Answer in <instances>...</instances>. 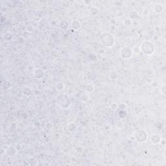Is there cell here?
Wrapping results in <instances>:
<instances>
[{"label": "cell", "instance_id": "obj_6", "mask_svg": "<svg viewBox=\"0 0 166 166\" xmlns=\"http://www.w3.org/2000/svg\"><path fill=\"white\" fill-rule=\"evenodd\" d=\"M34 76L36 79H40L43 77L44 76V71H43L42 70L40 69H37L34 71Z\"/></svg>", "mask_w": 166, "mask_h": 166}, {"label": "cell", "instance_id": "obj_5", "mask_svg": "<svg viewBox=\"0 0 166 166\" xmlns=\"http://www.w3.org/2000/svg\"><path fill=\"white\" fill-rule=\"evenodd\" d=\"M120 55L123 59H129L132 56V51L128 47H123L120 50Z\"/></svg>", "mask_w": 166, "mask_h": 166}, {"label": "cell", "instance_id": "obj_8", "mask_svg": "<svg viewBox=\"0 0 166 166\" xmlns=\"http://www.w3.org/2000/svg\"><path fill=\"white\" fill-rule=\"evenodd\" d=\"M81 27V24L77 20H75L73 22H72L71 24V28L75 30H77L79 29Z\"/></svg>", "mask_w": 166, "mask_h": 166}, {"label": "cell", "instance_id": "obj_10", "mask_svg": "<svg viewBox=\"0 0 166 166\" xmlns=\"http://www.w3.org/2000/svg\"><path fill=\"white\" fill-rule=\"evenodd\" d=\"M86 91L88 93H91L94 90V86L91 85H88L87 88H86Z\"/></svg>", "mask_w": 166, "mask_h": 166}, {"label": "cell", "instance_id": "obj_3", "mask_svg": "<svg viewBox=\"0 0 166 166\" xmlns=\"http://www.w3.org/2000/svg\"><path fill=\"white\" fill-rule=\"evenodd\" d=\"M57 101L58 105L63 108H68L70 105V101L69 100V98L64 94L58 96L57 99Z\"/></svg>", "mask_w": 166, "mask_h": 166}, {"label": "cell", "instance_id": "obj_9", "mask_svg": "<svg viewBox=\"0 0 166 166\" xmlns=\"http://www.w3.org/2000/svg\"><path fill=\"white\" fill-rule=\"evenodd\" d=\"M163 10V7L162 6V4L158 3L156 5V6L154 7V11L157 12V13H160L162 12Z\"/></svg>", "mask_w": 166, "mask_h": 166}, {"label": "cell", "instance_id": "obj_1", "mask_svg": "<svg viewBox=\"0 0 166 166\" xmlns=\"http://www.w3.org/2000/svg\"><path fill=\"white\" fill-rule=\"evenodd\" d=\"M114 38L110 33H103L100 37V42L104 46L106 47H111L114 45Z\"/></svg>", "mask_w": 166, "mask_h": 166}, {"label": "cell", "instance_id": "obj_7", "mask_svg": "<svg viewBox=\"0 0 166 166\" xmlns=\"http://www.w3.org/2000/svg\"><path fill=\"white\" fill-rule=\"evenodd\" d=\"M150 140H151L152 144H158L161 141V137L158 134H152Z\"/></svg>", "mask_w": 166, "mask_h": 166}, {"label": "cell", "instance_id": "obj_2", "mask_svg": "<svg viewBox=\"0 0 166 166\" xmlns=\"http://www.w3.org/2000/svg\"><path fill=\"white\" fill-rule=\"evenodd\" d=\"M140 50L142 51L144 54L147 55H151L154 52L155 47L153 43L149 42L148 40H145L140 45Z\"/></svg>", "mask_w": 166, "mask_h": 166}, {"label": "cell", "instance_id": "obj_4", "mask_svg": "<svg viewBox=\"0 0 166 166\" xmlns=\"http://www.w3.org/2000/svg\"><path fill=\"white\" fill-rule=\"evenodd\" d=\"M135 138L139 143H144L147 141L148 138L147 133L144 130H138L135 134Z\"/></svg>", "mask_w": 166, "mask_h": 166}]
</instances>
